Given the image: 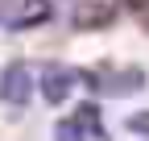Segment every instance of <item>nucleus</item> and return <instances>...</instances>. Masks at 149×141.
Returning <instances> with one entry per match:
<instances>
[{
    "instance_id": "f257e3e1",
    "label": "nucleus",
    "mask_w": 149,
    "mask_h": 141,
    "mask_svg": "<svg viewBox=\"0 0 149 141\" xmlns=\"http://www.w3.org/2000/svg\"><path fill=\"white\" fill-rule=\"evenodd\" d=\"M33 87H37V79H33V70L25 66V62H8L4 70H0V100L4 104H29L33 100Z\"/></svg>"
},
{
    "instance_id": "f03ea898",
    "label": "nucleus",
    "mask_w": 149,
    "mask_h": 141,
    "mask_svg": "<svg viewBox=\"0 0 149 141\" xmlns=\"http://www.w3.org/2000/svg\"><path fill=\"white\" fill-rule=\"evenodd\" d=\"M74 70L70 66H58V62H46L42 66V75H37V87H42V96L50 100V104H62L66 96H70V87H74Z\"/></svg>"
},
{
    "instance_id": "7ed1b4c3",
    "label": "nucleus",
    "mask_w": 149,
    "mask_h": 141,
    "mask_svg": "<svg viewBox=\"0 0 149 141\" xmlns=\"http://www.w3.org/2000/svg\"><path fill=\"white\" fill-rule=\"evenodd\" d=\"M112 17H116V8H112L108 0H79V4L70 8V21L83 25V29H100V25L112 21Z\"/></svg>"
},
{
    "instance_id": "20e7f679",
    "label": "nucleus",
    "mask_w": 149,
    "mask_h": 141,
    "mask_svg": "<svg viewBox=\"0 0 149 141\" xmlns=\"http://www.w3.org/2000/svg\"><path fill=\"white\" fill-rule=\"evenodd\" d=\"M50 17H54V8L46 4V0H37V4H29V8H21V13L13 17L8 29H33V25H46Z\"/></svg>"
},
{
    "instance_id": "39448f33",
    "label": "nucleus",
    "mask_w": 149,
    "mask_h": 141,
    "mask_svg": "<svg viewBox=\"0 0 149 141\" xmlns=\"http://www.w3.org/2000/svg\"><path fill=\"white\" fill-rule=\"evenodd\" d=\"M137 87H145V75H141V70L112 75V91H116V96H128V91H137Z\"/></svg>"
},
{
    "instance_id": "423d86ee",
    "label": "nucleus",
    "mask_w": 149,
    "mask_h": 141,
    "mask_svg": "<svg viewBox=\"0 0 149 141\" xmlns=\"http://www.w3.org/2000/svg\"><path fill=\"white\" fill-rule=\"evenodd\" d=\"M54 141H83V120L62 116L58 125H54Z\"/></svg>"
},
{
    "instance_id": "0eeeda50",
    "label": "nucleus",
    "mask_w": 149,
    "mask_h": 141,
    "mask_svg": "<svg viewBox=\"0 0 149 141\" xmlns=\"http://www.w3.org/2000/svg\"><path fill=\"white\" fill-rule=\"evenodd\" d=\"M124 125L133 129V133H145V137H149V112H133V116L124 120Z\"/></svg>"
},
{
    "instance_id": "6e6552de",
    "label": "nucleus",
    "mask_w": 149,
    "mask_h": 141,
    "mask_svg": "<svg viewBox=\"0 0 149 141\" xmlns=\"http://www.w3.org/2000/svg\"><path fill=\"white\" fill-rule=\"evenodd\" d=\"M120 4H124L128 13H137V17H141V13H149V0H120Z\"/></svg>"
}]
</instances>
